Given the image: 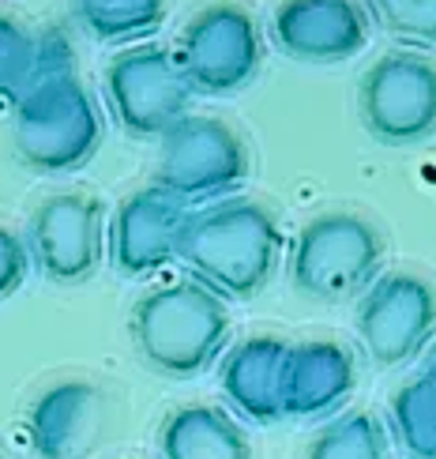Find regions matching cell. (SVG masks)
I'll use <instances>...</instances> for the list:
<instances>
[{
	"label": "cell",
	"mask_w": 436,
	"mask_h": 459,
	"mask_svg": "<svg viewBox=\"0 0 436 459\" xmlns=\"http://www.w3.org/2000/svg\"><path fill=\"white\" fill-rule=\"evenodd\" d=\"M282 222L268 204L230 196L192 215L181 241V264L226 301H249L271 282L282 260Z\"/></svg>",
	"instance_id": "obj_1"
},
{
	"label": "cell",
	"mask_w": 436,
	"mask_h": 459,
	"mask_svg": "<svg viewBox=\"0 0 436 459\" xmlns=\"http://www.w3.org/2000/svg\"><path fill=\"white\" fill-rule=\"evenodd\" d=\"M132 342L155 373L188 380L218 366L230 351V305L196 279H174L132 305Z\"/></svg>",
	"instance_id": "obj_2"
},
{
	"label": "cell",
	"mask_w": 436,
	"mask_h": 459,
	"mask_svg": "<svg viewBox=\"0 0 436 459\" xmlns=\"http://www.w3.org/2000/svg\"><path fill=\"white\" fill-rule=\"evenodd\" d=\"M388 241L372 219L335 207L320 212L297 230L290 245V282L312 301L362 298L380 279Z\"/></svg>",
	"instance_id": "obj_3"
},
{
	"label": "cell",
	"mask_w": 436,
	"mask_h": 459,
	"mask_svg": "<svg viewBox=\"0 0 436 459\" xmlns=\"http://www.w3.org/2000/svg\"><path fill=\"white\" fill-rule=\"evenodd\" d=\"M15 155L38 174H72L102 147V113L75 72L49 75L15 102Z\"/></svg>",
	"instance_id": "obj_4"
},
{
	"label": "cell",
	"mask_w": 436,
	"mask_h": 459,
	"mask_svg": "<svg viewBox=\"0 0 436 459\" xmlns=\"http://www.w3.org/2000/svg\"><path fill=\"white\" fill-rule=\"evenodd\" d=\"M174 56L188 87L207 99L244 91L263 65V38L256 15L241 0H211L177 34Z\"/></svg>",
	"instance_id": "obj_5"
},
{
	"label": "cell",
	"mask_w": 436,
	"mask_h": 459,
	"mask_svg": "<svg viewBox=\"0 0 436 459\" xmlns=\"http://www.w3.org/2000/svg\"><path fill=\"white\" fill-rule=\"evenodd\" d=\"M244 181H249V147L241 132L222 117L188 113L158 140L155 185L169 188L192 207L230 200Z\"/></svg>",
	"instance_id": "obj_6"
},
{
	"label": "cell",
	"mask_w": 436,
	"mask_h": 459,
	"mask_svg": "<svg viewBox=\"0 0 436 459\" xmlns=\"http://www.w3.org/2000/svg\"><path fill=\"white\" fill-rule=\"evenodd\" d=\"M357 113L372 140L414 147L436 136V65L418 49H391L365 68Z\"/></svg>",
	"instance_id": "obj_7"
},
{
	"label": "cell",
	"mask_w": 436,
	"mask_h": 459,
	"mask_svg": "<svg viewBox=\"0 0 436 459\" xmlns=\"http://www.w3.org/2000/svg\"><path fill=\"white\" fill-rule=\"evenodd\" d=\"M106 102L117 125L136 140H162L192 113L196 91L188 87L174 49L132 46L106 65Z\"/></svg>",
	"instance_id": "obj_8"
},
{
	"label": "cell",
	"mask_w": 436,
	"mask_h": 459,
	"mask_svg": "<svg viewBox=\"0 0 436 459\" xmlns=\"http://www.w3.org/2000/svg\"><path fill=\"white\" fill-rule=\"evenodd\" d=\"M357 335L380 369L422 358L436 335V286L418 272H384L357 301Z\"/></svg>",
	"instance_id": "obj_9"
},
{
	"label": "cell",
	"mask_w": 436,
	"mask_h": 459,
	"mask_svg": "<svg viewBox=\"0 0 436 459\" xmlns=\"http://www.w3.org/2000/svg\"><path fill=\"white\" fill-rule=\"evenodd\" d=\"M27 245L34 267L49 282H87L109 253L106 204L90 193H56L42 200L30 219Z\"/></svg>",
	"instance_id": "obj_10"
},
{
	"label": "cell",
	"mask_w": 436,
	"mask_h": 459,
	"mask_svg": "<svg viewBox=\"0 0 436 459\" xmlns=\"http://www.w3.org/2000/svg\"><path fill=\"white\" fill-rule=\"evenodd\" d=\"M196 207L150 181L124 196L109 222V260L124 279H150L181 260L184 230Z\"/></svg>",
	"instance_id": "obj_11"
},
{
	"label": "cell",
	"mask_w": 436,
	"mask_h": 459,
	"mask_svg": "<svg viewBox=\"0 0 436 459\" xmlns=\"http://www.w3.org/2000/svg\"><path fill=\"white\" fill-rule=\"evenodd\" d=\"M369 12L357 0H278L275 46L301 65H343L369 46Z\"/></svg>",
	"instance_id": "obj_12"
},
{
	"label": "cell",
	"mask_w": 436,
	"mask_h": 459,
	"mask_svg": "<svg viewBox=\"0 0 436 459\" xmlns=\"http://www.w3.org/2000/svg\"><path fill=\"white\" fill-rule=\"evenodd\" d=\"M357 388V361L350 347L335 339L290 342L282 366V414L286 418H331L346 407Z\"/></svg>",
	"instance_id": "obj_13"
},
{
	"label": "cell",
	"mask_w": 436,
	"mask_h": 459,
	"mask_svg": "<svg viewBox=\"0 0 436 459\" xmlns=\"http://www.w3.org/2000/svg\"><path fill=\"white\" fill-rule=\"evenodd\" d=\"M290 342L282 335H249L218 361V388L241 418L256 426L282 422V366Z\"/></svg>",
	"instance_id": "obj_14"
},
{
	"label": "cell",
	"mask_w": 436,
	"mask_h": 459,
	"mask_svg": "<svg viewBox=\"0 0 436 459\" xmlns=\"http://www.w3.org/2000/svg\"><path fill=\"white\" fill-rule=\"evenodd\" d=\"M102 422V392L90 380H56L34 395L27 437L38 459H80Z\"/></svg>",
	"instance_id": "obj_15"
},
{
	"label": "cell",
	"mask_w": 436,
	"mask_h": 459,
	"mask_svg": "<svg viewBox=\"0 0 436 459\" xmlns=\"http://www.w3.org/2000/svg\"><path fill=\"white\" fill-rule=\"evenodd\" d=\"M158 459H252V445L230 411L188 403L162 418Z\"/></svg>",
	"instance_id": "obj_16"
},
{
	"label": "cell",
	"mask_w": 436,
	"mask_h": 459,
	"mask_svg": "<svg viewBox=\"0 0 436 459\" xmlns=\"http://www.w3.org/2000/svg\"><path fill=\"white\" fill-rule=\"evenodd\" d=\"M72 72V46L61 30H30L0 15V99L19 102L49 75Z\"/></svg>",
	"instance_id": "obj_17"
},
{
	"label": "cell",
	"mask_w": 436,
	"mask_h": 459,
	"mask_svg": "<svg viewBox=\"0 0 436 459\" xmlns=\"http://www.w3.org/2000/svg\"><path fill=\"white\" fill-rule=\"evenodd\" d=\"M388 422L410 459H436V351L395 388Z\"/></svg>",
	"instance_id": "obj_18"
},
{
	"label": "cell",
	"mask_w": 436,
	"mask_h": 459,
	"mask_svg": "<svg viewBox=\"0 0 436 459\" xmlns=\"http://www.w3.org/2000/svg\"><path fill=\"white\" fill-rule=\"evenodd\" d=\"M75 19L98 42H140L162 27L166 0H75Z\"/></svg>",
	"instance_id": "obj_19"
},
{
	"label": "cell",
	"mask_w": 436,
	"mask_h": 459,
	"mask_svg": "<svg viewBox=\"0 0 436 459\" xmlns=\"http://www.w3.org/2000/svg\"><path fill=\"white\" fill-rule=\"evenodd\" d=\"M305 459H388L384 426L369 411H346L312 437Z\"/></svg>",
	"instance_id": "obj_20"
},
{
	"label": "cell",
	"mask_w": 436,
	"mask_h": 459,
	"mask_svg": "<svg viewBox=\"0 0 436 459\" xmlns=\"http://www.w3.org/2000/svg\"><path fill=\"white\" fill-rule=\"evenodd\" d=\"M369 12L410 49H436V0H369Z\"/></svg>",
	"instance_id": "obj_21"
},
{
	"label": "cell",
	"mask_w": 436,
	"mask_h": 459,
	"mask_svg": "<svg viewBox=\"0 0 436 459\" xmlns=\"http://www.w3.org/2000/svg\"><path fill=\"white\" fill-rule=\"evenodd\" d=\"M30 267H34V260H30L27 238H19L8 226H0V301L12 298L19 286L27 282Z\"/></svg>",
	"instance_id": "obj_22"
},
{
	"label": "cell",
	"mask_w": 436,
	"mask_h": 459,
	"mask_svg": "<svg viewBox=\"0 0 436 459\" xmlns=\"http://www.w3.org/2000/svg\"><path fill=\"white\" fill-rule=\"evenodd\" d=\"M0 459H4V455H0Z\"/></svg>",
	"instance_id": "obj_23"
}]
</instances>
